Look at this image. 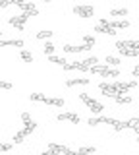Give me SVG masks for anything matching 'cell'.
Here are the masks:
<instances>
[{"label": "cell", "mask_w": 139, "mask_h": 155, "mask_svg": "<svg viewBox=\"0 0 139 155\" xmlns=\"http://www.w3.org/2000/svg\"><path fill=\"white\" fill-rule=\"evenodd\" d=\"M27 19H29V16H27V14H20V16H12L10 19H8V23H10V25H14L16 29H20V31H23V25H25V21Z\"/></svg>", "instance_id": "6da1fadb"}, {"label": "cell", "mask_w": 139, "mask_h": 155, "mask_svg": "<svg viewBox=\"0 0 139 155\" xmlns=\"http://www.w3.org/2000/svg\"><path fill=\"white\" fill-rule=\"evenodd\" d=\"M74 14L79 16V18H91L95 14V10H93V6H85V4H81V6L74 8Z\"/></svg>", "instance_id": "7a4b0ae2"}, {"label": "cell", "mask_w": 139, "mask_h": 155, "mask_svg": "<svg viewBox=\"0 0 139 155\" xmlns=\"http://www.w3.org/2000/svg\"><path fill=\"white\" fill-rule=\"evenodd\" d=\"M99 89L103 91L104 97H112V99H114L116 95H120L118 91L114 89V85H112V84H106V81H100V84H99Z\"/></svg>", "instance_id": "3957f363"}, {"label": "cell", "mask_w": 139, "mask_h": 155, "mask_svg": "<svg viewBox=\"0 0 139 155\" xmlns=\"http://www.w3.org/2000/svg\"><path fill=\"white\" fill-rule=\"evenodd\" d=\"M17 8H20L23 14H27L29 18H31V16H39V10H37V6H35L33 2H29V0H25V2H23L21 6H17Z\"/></svg>", "instance_id": "277c9868"}, {"label": "cell", "mask_w": 139, "mask_h": 155, "mask_svg": "<svg viewBox=\"0 0 139 155\" xmlns=\"http://www.w3.org/2000/svg\"><path fill=\"white\" fill-rule=\"evenodd\" d=\"M58 120H60V122H71V124H79L81 122V118L75 113H60Z\"/></svg>", "instance_id": "5b68a950"}, {"label": "cell", "mask_w": 139, "mask_h": 155, "mask_svg": "<svg viewBox=\"0 0 139 155\" xmlns=\"http://www.w3.org/2000/svg\"><path fill=\"white\" fill-rule=\"evenodd\" d=\"M112 120H114V118H108V116H100V114H97V116H93V118H89V120H87V124H89V126H99V124H112Z\"/></svg>", "instance_id": "8992f818"}, {"label": "cell", "mask_w": 139, "mask_h": 155, "mask_svg": "<svg viewBox=\"0 0 139 155\" xmlns=\"http://www.w3.org/2000/svg\"><path fill=\"white\" fill-rule=\"evenodd\" d=\"M89 78H74V80H66V85L68 87H75V85H87Z\"/></svg>", "instance_id": "52a82bcc"}, {"label": "cell", "mask_w": 139, "mask_h": 155, "mask_svg": "<svg viewBox=\"0 0 139 155\" xmlns=\"http://www.w3.org/2000/svg\"><path fill=\"white\" fill-rule=\"evenodd\" d=\"M0 47H21L23 48V41L21 39H6V41H0Z\"/></svg>", "instance_id": "ba28073f"}, {"label": "cell", "mask_w": 139, "mask_h": 155, "mask_svg": "<svg viewBox=\"0 0 139 155\" xmlns=\"http://www.w3.org/2000/svg\"><path fill=\"white\" fill-rule=\"evenodd\" d=\"M45 103H46V105H50V107H64L66 101L62 99V97H46Z\"/></svg>", "instance_id": "9c48e42d"}, {"label": "cell", "mask_w": 139, "mask_h": 155, "mask_svg": "<svg viewBox=\"0 0 139 155\" xmlns=\"http://www.w3.org/2000/svg\"><path fill=\"white\" fill-rule=\"evenodd\" d=\"M108 68H110L108 64H95V66L89 68V72H91V74H100V76H103L104 72L108 70Z\"/></svg>", "instance_id": "30bf717a"}, {"label": "cell", "mask_w": 139, "mask_h": 155, "mask_svg": "<svg viewBox=\"0 0 139 155\" xmlns=\"http://www.w3.org/2000/svg\"><path fill=\"white\" fill-rule=\"evenodd\" d=\"M110 27H114V29H128L129 21L128 19H114V21H110Z\"/></svg>", "instance_id": "8fae6325"}, {"label": "cell", "mask_w": 139, "mask_h": 155, "mask_svg": "<svg viewBox=\"0 0 139 155\" xmlns=\"http://www.w3.org/2000/svg\"><path fill=\"white\" fill-rule=\"evenodd\" d=\"M87 107H89V110H91L93 114H100V113L104 110V105L99 103V101H95V103H91V105H87Z\"/></svg>", "instance_id": "7c38bea8"}, {"label": "cell", "mask_w": 139, "mask_h": 155, "mask_svg": "<svg viewBox=\"0 0 139 155\" xmlns=\"http://www.w3.org/2000/svg\"><path fill=\"white\" fill-rule=\"evenodd\" d=\"M27 136H29V132H27L25 128H23V130H20V132H17L16 136H14V143H23V140H25Z\"/></svg>", "instance_id": "4fadbf2b"}, {"label": "cell", "mask_w": 139, "mask_h": 155, "mask_svg": "<svg viewBox=\"0 0 139 155\" xmlns=\"http://www.w3.org/2000/svg\"><path fill=\"white\" fill-rule=\"evenodd\" d=\"M114 101H116L118 105H129V103H131V97H129V95H116Z\"/></svg>", "instance_id": "5bb4252c"}, {"label": "cell", "mask_w": 139, "mask_h": 155, "mask_svg": "<svg viewBox=\"0 0 139 155\" xmlns=\"http://www.w3.org/2000/svg\"><path fill=\"white\" fill-rule=\"evenodd\" d=\"M49 62H52V64H58V66H64L66 64V58H60L56 54H50L49 56Z\"/></svg>", "instance_id": "9a60e30c"}, {"label": "cell", "mask_w": 139, "mask_h": 155, "mask_svg": "<svg viewBox=\"0 0 139 155\" xmlns=\"http://www.w3.org/2000/svg\"><path fill=\"white\" fill-rule=\"evenodd\" d=\"M23 128L31 134V132H35V130H37V122H35V120H27V122H23Z\"/></svg>", "instance_id": "2e32d148"}, {"label": "cell", "mask_w": 139, "mask_h": 155, "mask_svg": "<svg viewBox=\"0 0 139 155\" xmlns=\"http://www.w3.org/2000/svg\"><path fill=\"white\" fill-rule=\"evenodd\" d=\"M20 56H21V60H23V62H27V64H29V62H33V54H31L29 51H23V48H21Z\"/></svg>", "instance_id": "e0dca14e"}, {"label": "cell", "mask_w": 139, "mask_h": 155, "mask_svg": "<svg viewBox=\"0 0 139 155\" xmlns=\"http://www.w3.org/2000/svg\"><path fill=\"white\" fill-rule=\"evenodd\" d=\"M110 16H114V18H120V16H128V10H126V8H114L112 12H110Z\"/></svg>", "instance_id": "ac0fdd59"}, {"label": "cell", "mask_w": 139, "mask_h": 155, "mask_svg": "<svg viewBox=\"0 0 139 155\" xmlns=\"http://www.w3.org/2000/svg\"><path fill=\"white\" fill-rule=\"evenodd\" d=\"M49 149H52V151L58 155V153H64L66 145H60V143H50V145H49Z\"/></svg>", "instance_id": "d6986e66"}, {"label": "cell", "mask_w": 139, "mask_h": 155, "mask_svg": "<svg viewBox=\"0 0 139 155\" xmlns=\"http://www.w3.org/2000/svg\"><path fill=\"white\" fill-rule=\"evenodd\" d=\"M74 66H75V70H81V72H89V66L85 64L83 60H75V62H74Z\"/></svg>", "instance_id": "ffe728a7"}, {"label": "cell", "mask_w": 139, "mask_h": 155, "mask_svg": "<svg viewBox=\"0 0 139 155\" xmlns=\"http://www.w3.org/2000/svg\"><path fill=\"white\" fill-rule=\"evenodd\" d=\"M79 99L83 101L85 105H91V103H95V101H97L95 97H91V95H87V93H79Z\"/></svg>", "instance_id": "44dd1931"}, {"label": "cell", "mask_w": 139, "mask_h": 155, "mask_svg": "<svg viewBox=\"0 0 139 155\" xmlns=\"http://www.w3.org/2000/svg\"><path fill=\"white\" fill-rule=\"evenodd\" d=\"M103 76H104V78H118V76H120V72H118V68H108V70L104 72Z\"/></svg>", "instance_id": "7402d4cb"}, {"label": "cell", "mask_w": 139, "mask_h": 155, "mask_svg": "<svg viewBox=\"0 0 139 155\" xmlns=\"http://www.w3.org/2000/svg\"><path fill=\"white\" fill-rule=\"evenodd\" d=\"M50 37H52V31H37V39L39 41H46Z\"/></svg>", "instance_id": "603a6c76"}, {"label": "cell", "mask_w": 139, "mask_h": 155, "mask_svg": "<svg viewBox=\"0 0 139 155\" xmlns=\"http://www.w3.org/2000/svg\"><path fill=\"white\" fill-rule=\"evenodd\" d=\"M110 126H112V128L116 130V132H120V130H124V128H126V122H120V120H116V118H114Z\"/></svg>", "instance_id": "cb8c5ba5"}, {"label": "cell", "mask_w": 139, "mask_h": 155, "mask_svg": "<svg viewBox=\"0 0 139 155\" xmlns=\"http://www.w3.org/2000/svg\"><path fill=\"white\" fill-rule=\"evenodd\" d=\"M137 126H139V118H137V116L126 120V128H137Z\"/></svg>", "instance_id": "d4e9b609"}, {"label": "cell", "mask_w": 139, "mask_h": 155, "mask_svg": "<svg viewBox=\"0 0 139 155\" xmlns=\"http://www.w3.org/2000/svg\"><path fill=\"white\" fill-rule=\"evenodd\" d=\"M29 99L31 101H43V103H45V101H46V95L45 93H31Z\"/></svg>", "instance_id": "484cf974"}, {"label": "cell", "mask_w": 139, "mask_h": 155, "mask_svg": "<svg viewBox=\"0 0 139 155\" xmlns=\"http://www.w3.org/2000/svg\"><path fill=\"white\" fill-rule=\"evenodd\" d=\"M104 62H106L108 66H118L120 64V58L118 56H106V60H104Z\"/></svg>", "instance_id": "4316f807"}, {"label": "cell", "mask_w": 139, "mask_h": 155, "mask_svg": "<svg viewBox=\"0 0 139 155\" xmlns=\"http://www.w3.org/2000/svg\"><path fill=\"white\" fill-rule=\"evenodd\" d=\"M83 45H87L89 48H93V45H95V37H93V35H85V37H83Z\"/></svg>", "instance_id": "83f0119b"}, {"label": "cell", "mask_w": 139, "mask_h": 155, "mask_svg": "<svg viewBox=\"0 0 139 155\" xmlns=\"http://www.w3.org/2000/svg\"><path fill=\"white\" fill-rule=\"evenodd\" d=\"M91 153H95V147H81L77 155H91Z\"/></svg>", "instance_id": "f1b7e54d"}, {"label": "cell", "mask_w": 139, "mask_h": 155, "mask_svg": "<svg viewBox=\"0 0 139 155\" xmlns=\"http://www.w3.org/2000/svg\"><path fill=\"white\" fill-rule=\"evenodd\" d=\"M54 48H56V47L52 45V43H45V52H46L49 56H50V54H54Z\"/></svg>", "instance_id": "f546056e"}, {"label": "cell", "mask_w": 139, "mask_h": 155, "mask_svg": "<svg viewBox=\"0 0 139 155\" xmlns=\"http://www.w3.org/2000/svg\"><path fill=\"white\" fill-rule=\"evenodd\" d=\"M83 62H85V64H87L89 68H91V66H95V64H99V60H97L95 56H89V58H85Z\"/></svg>", "instance_id": "4dcf8cb0"}, {"label": "cell", "mask_w": 139, "mask_h": 155, "mask_svg": "<svg viewBox=\"0 0 139 155\" xmlns=\"http://www.w3.org/2000/svg\"><path fill=\"white\" fill-rule=\"evenodd\" d=\"M0 87H2V89H12V84H10V81L0 80Z\"/></svg>", "instance_id": "1f68e13d"}, {"label": "cell", "mask_w": 139, "mask_h": 155, "mask_svg": "<svg viewBox=\"0 0 139 155\" xmlns=\"http://www.w3.org/2000/svg\"><path fill=\"white\" fill-rule=\"evenodd\" d=\"M12 143H0V151H10Z\"/></svg>", "instance_id": "d6a6232c"}, {"label": "cell", "mask_w": 139, "mask_h": 155, "mask_svg": "<svg viewBox=\"0 0 139 155\" xmlns=\"http://www.w3.org/2000/svg\"><path fill=\"white\" fill-rule=\"evenodd\" d=\"M62 68H64V70H66V72H68V70H75V66H74V62H66V64H64V66H62Z\"/></svg>", "instance_id": "836d02e7"}, {"label": "cell", "mask_w": 139, "mask_h": 155, "mask_svg": "<svg viewBox=\"0 0 139 155\" xmlns=\"http://www.w3.org/2000/svg\"><path fill=\"white\" fill-rule=\"evenodd\" d=\"M99 25H103V27H110V21L106 18H100V21H99Z\"/></svg>", "instance_id": "e575fe53"}, {"label": "cell", "mask_w": 139, "mask_h": 155, "mask_svg": "<svg viewBox=\"0 0 139 155\" xmlns=\"http://www.w3.org/2000/svg\"><path fill=\"white\" fill-rule=\"evenodd\" d=\"M27 120H31L29 113H21V122H27Z\"/></svg>", "instance_id": "d590c367"}, {"label": "cell", "mask_w": 139, "mask_h": 155, "mask_svg": "<svg viewBox=\"0 0 139 155\" xmlns=\"http://www.w3.org/2000/svg\"><path fill=\"white\" fill-rule=\"evenodd\" d=\"M131 76H133V78H139V64H137V66L131 70Z\"/></svg>", "instance_id": "8d00e7d4"}, {"label": "cell", "mask_w": 139, "mask_h": 155, "mask_svg": "<svg viewBox=\"0 0 139 155\" xmlns=\"http://www.w3.org/2000/svg\"><path fill=\"white\" fill-rule=\"evenodd\" d=\"M64 155H77V151H71L70 147H66V149H64Z\"/></svg>", "instance_id": "74e56055"}, {"label": "cell", "mask_w": 139, "mask_h": 155, "mask_svg": "<svg viewBox=\"0 0 139 155\" xmlns=\"http://www.w3.org/2000/svg\"><path fill=\"white\" fill-rule=\"evenodd\" d=\"M6 6H10V4H8V0H0V8H6Z\"/></svg>", "instance_id": "f35d334b"}, {"label": "cell", "mask_w": 139, "mask_h": 155, "mask_svg": "<svg viewBox=\"0 0 139 155\" xmlns=\"http://www.w3.org/2000/svg\"><path fill=\"white\" fill-rule=\"evenodd\" d=\"M43 155H56V153L52 151V149H46V151H43Z\"/></svg>", "instance_id": "ab89813d"}, {"label": "cell", "mask_w": 139, "mask_h": 155, "mask_svg": "<svg viewBox=\"0 0 139 155\" xmlns=\"http://www.w3.org/2000/svg\"><path fill=\"white\" fill-rule=\"evenodd\" d=\"M133 130H135V134H137V136H139V126H137V128H133Z\"/></svg>", "instance_id": "60d3db41"}, {"label": "cell", "mask_w": 139, "mask_h": 155, "mask_svg": "<svg viewBox=\"0 0 139 155\" xmlns=\"http://www.w3.org/2000/svg\"><path fill=\"white\" fill-rule=\"evenodd\" d=\"M45 2H52V0H45Z\"/></svg>", "instance_id": "b9f144b4"}, {"label": "cell", "mask_w": 139, "mask_h": 155, "mask_svg": "<svg viewBox=\"0 0 139 155\" xmlns=\"http://www.w3.org/2000/svg\"><path fill=\"white\" fill-rule=\"evenodd\" d=\"M0 37H2V31H0Z\"/></svg>", "instance_id": "7bdbcfd3"}, {"label": "cell", "mask_w": 139, "mask_h": 155, "mask_svg": "<svg viewBox=\"0 0 139 155\" xmlns=\"http://www.w3.org/2000/svg\"><path fill=\"white\" fill-rule=\"evenodd\" d=\"M137 142H139V136H137Z\"/></svg>", "instance_id": "ee69618b"}, {"label": "cell", "mask_w": 139, "mask_h": 155, "mask_svg": "<svg viewBox=\"0 0 139 155\" xmlns=\"http://www.w3.org/2000/svg\"><path fill=\"white\" fill-rule=\"evenodd\" d=\"M137 43H139V39H137Z\"/></svg>", "instance_id": "f6af8a7d"}]
</instances>
